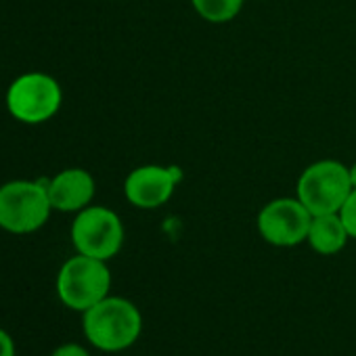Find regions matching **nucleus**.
Returning <instances> with one entry per match:
<instances>
[{"mask_svg": "<svg viewBox=\"0 0 356 356\" xmlns=\"http://www.w3.org/2000/svg\"><path fill=\"white\" fill-rule=\"evenodd\" d=\"M51 356H90V352L82 346V343H76V341H67V343H61L57 346Z\"/></svg>", "mask_w": 356, "mask_h": 356, "instance_id": "obj_13", "label": "nucleus"}, {"mask_svg": "<svg viewBox=\"0 0 356 356\" xmlns=\"http://www.w3.org/2000/svg\"><path fill=\"white\" fill-rule=\"evenodd\" d=\"M191 5L204 22L220 26L233 22L241 13L245 0H191Z\"/></svg>", "mask_w": 356, "mask_h": 356, "instance_id": "obj_11", "label": "nucleus"}, {"mask_svg": "<svg viewBox=\"0 0 356 356\" xmlns=\"http://www.w3.org/2000/svg\"><path fill=\"white\" fill-rule=\"evenodd\" d=\"M310 222L312 214L298 197H277L262 206L256 229L268 245L296 248L306 241Z\"/></svg>", "mask_w": 356, "mask_h": 356, "instance_id": "obj_7", "label": "nucleus"}, {"mask_svg": "<svg viewBox=\"0 0 356 356\" xmlns=\"http://www.w3.org/2000/svg\"><path fill=\"white\" fill-rule=\"evenodd\" d=\"M47 191L53 210L59 212H80L88 208L97 193V183L88 170L67 168L47 181Z\"/></svg>", "mask_w": 356, "mask_h": 356, "instance_id": "obj_9", "label": "nucleus"}, {"mask_svg": "<svg viewBox=\"0 0 356 356\" xmlns=\"http://www.w3.org/2000/svg\"><path fill=\"white\" fill-rule=\"evenodd\" d=\"M53 212L47 181H11L0 187V229L30 235L42 229Z\"/></svg>", "mask_w": 356, "mask_h": 356, "instance_id": "obj_3", "label": "nucleus"}, {"mask_svg": "<svg viewBox=\"0 0 356 356\" xmlns=\"http://www.w3.org/2000/svg\"><path fill=\"white\" fill-rule=\"evenodd\" d=\"M181 181L183 170L178 165L145 163L126 176L124 197L138 210H157L172 200Z\"/></svg>", "mask_w": 356, "mask_h": 356, "instance_id": "obj_8", "label": "nucleus"}, {"mask_svg": "<svg viewBox=\"0 0 356 356\" xmlns=\"http://www.w3.org/2000/svg\"><path fill=\"white\" fill-rule=\"evenodd\" d=\"M82 331L86 341L101 352L128 350L143 331V314L134 302L122 296H107L82 312Z\"/></svg>", "mask_w": 356, "mask_h": 356, "instance_id": "obj_1", "label": "nucleus"}, {"mask_svg": "<svg viewBox=\"0 0 356 356\" xmlns=\"http://www.w3.org/2000/svg\"><path fill=\"white\" fill-rule=\"evenodd\" d=\"M337 214L343 220V225L350 233V239H356V189L350 191L348 200L343 202V206Z\"/></svg>", "mask_w": 356, "mask_h": 356, "instance_id": "obj_12", "label": "nucleus"}, {"mask_svg": "<svg viewBox=\"0 0 356 356\" xmlns=\"http://www.w3.org/2000/svg\"><path fill=\"white\" fill-rule=\"evenodd\" d=\"M63 103L61 84L42 72H28L11 82L7 109L22 124H44L57 115Z\"/></svg>", "mask_w": 356, "mask_h": 356, "instance_id": "obj_5", "label": "nucleus"}, {"mask_svg": "<svg viewBox=\"0 0 356 356\" xmlns=\"http://www.w3.org/2000/svg\"><path fill=\"white\" fill-rule=\"evenodd\" d=\"M70 237L78 254L107 262L120 254L126 233L122 218L113 210L90 204L76 214Z\"/></svg>", "mask_w": 356, "mask_h": 356, "instance_id": "obj_6", "label": "nucleus"}, {"mask_svg": "<svg viewBox=\"0 0 356 356\" xmlns=\"http://www.w3.org/2000/svg\"><path fill=\"white\" fill-rule=\"evenodd\" d=\"M350 241V233L339 218V214H318L312 216L306 243L312 252L321 256H335L339 254L346 243Z\"/></svg>", "mask_w": 356, "mask_h": 356, "instance_id": "obj_10", "label": "nucleus"}, {"mask_svg": "<svg viewBox=\"0 0 356 356\" xmlns=\"http://www.w3.org/2000/svg\"><path fill=\"white\" fill-rule=\"evenodd\" d=\"M59 302L76 312H86L111 291V270L105 260L78 254L67 258L55 281Z\"/></svg>", "mask_w": 356, "mask_h": 356, "instance_id": "obj_2", "label": "nucleus"}, {"mask_svg": "<svg viewBox=\"0 0 356 356\" xmlns=\"http://www.w3.org/2000/svg\"><path fill=\"white\" fill-rule=\"evenodd\" d=\"M352 191L348 165L337 159H318L306 165L296 183V197L312 216L337 214Z\"/></svg>", "mask_w": 356, "mask_h": 356, "instance_id": "obj_4", "label": "nucleus"}, {"mask_svg": "<svg viewBox=\"0 0 356 356\" xmlns=\"http://www.w3.org/2000/svg\"><path fill=\"white\" fill-rule=\"evenodd\" d=\"M348 172H350V183H352V189H356V161L352 165H348Z\"/></svg>", "mask_w": 356, "mask_h": 356, "instance_id": "obj_15", "label": "nucleus"}, {"mask_svg": "<svg viewBox=\"0 0 356 356\" xmlns=\"http://www.w3.org/2000/svg\"><path fill=\"white\" fill-rule=\"evenodd\" d=\"M0 356H17V348H15V339L11 337V333L7 329L0 327Z\"/></svg>", "mask_w": 356, "mask_h": 356, "instance_id": "obj_14", "label": "nucleus"}]
</instances>
